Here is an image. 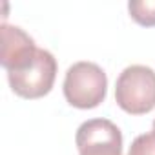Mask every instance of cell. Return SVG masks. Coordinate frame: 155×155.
Segmentation results:
<instances>
[{
  "label": "cell",
  "mask_w": 155,
  "mask_h": 155,
  "mask_svg": "<svg viewBox=\"0 0 155 155\" xmlns=\"http://www.w3.org/2000/svg\"><path fill=\"white\" fill-rule=\"evenodd\" d=\"M153 131H155V120H153Z\"/></svg>",
  "instance_id": "8"
},
{
  "label": "cell",
  "mask_w": 155,
  "mask_h": 155,
  "mask_svg": "<svg viewBox=\"0 0 155 155\" xmlns=\"http://www.w3.org/2000/svg\"><path fill=\"white\" fill-rule=\"evenodd\" d=\"M57 58L48 49H37L29 64L20 69L8 71L11 90L22 99H40L48 95L55 84Z\"/></svg>",
  "instance_id": "3"
},
{
  "label": "cell",
  "mask_w": 155,
  "mask_h": 155,
  "mask_svg": "<svg viewBox=\"0 0 155 155\" xmlns=\"http://www.w3.org/2000/svg\"><path fill=\"white\" fill-rule=\"evenodd\" d=\"M62 90L69 106L91 110L106 99L108 77L99 64L81 60L68 68Z\"/></svg>",
  "instance_id": "1"
},
{
  "label": "cell",
  "mask_w": 155,
  "mask_h": 155,
  "mask_svg": "<svg viewBox=\"0 0 155 155\" xmlns=\"http://www.w3.org/2000/svg\"><path fill=\"white\" fill-rule=\"evenodd\" d=\"M115 102L130 115H144L155 108V71L142 64L122 69L115 84Z\"/></svg>",
  "instance_id": "2"
},
{
  "label": "cell",
  "mask_w": 155,
  "mask_h": 155,
  "mask_svg": "<svg viewBox=\"0 0 155 155\" xmlns=\"http://www.w3.org/2000/svg\"><path fill=\"white\" fill-rule=\"evenodd\" d=\"M0 64L6 71H15L31 62L37 53L35 40L18 26L2 24L0 26Z\"/></svg>",
  "instance_id": "5"
},
{
  "label": "cell",
  "mask_w": 155,
  "mask_h": 155,
  "mask_svg": "<svg viewBox=\"0 0 155 155\" xmlns=\"http://www.w3.org/2000/svg\"><path fill=\"white\" fill-rule=\"evenodd\" d=\"M128 11L137 24L144 28L155 26V0H131L128 4Z\"/></svg>",
  "instance_id": "6"
},
{
  "label": "cell",
  "mask_w": 155,
  "mask_h": 155,
  "mask_svg": "<svg viewBox=\"0 0 155 155\" xmlns=\"http://www.w3.org/2000/svg\"><path fill=\"white\" fill-rule=\"evenodd\" d=\"M128 155H155V131L135 137L128 150Z\"/></svg>",
  "instance_id": "7"
},
{
  "label": "cell",
  "mask_w": 155,
  "mask_h": 155,
  "mask_svg": "<svg viewBox=\"0 0 155 155\" xmlns=\"http://www.w3.org/2000/svg\"><path fill=\"white\" fill-rule=\"evenodd\" d=\"M79 155H122V133L108 119H90L77 130Z\"/></svg>",
  "instance_id": "4"
}]
</instances>
